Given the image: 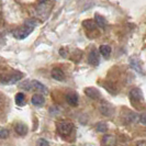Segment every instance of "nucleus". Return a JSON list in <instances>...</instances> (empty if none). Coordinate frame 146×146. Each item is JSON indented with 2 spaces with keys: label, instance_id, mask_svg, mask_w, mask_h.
I'll list each match as a JSON object with an SVG mask.
<instances>
[{
  "label": "nucleus",
  "instance_id": "obj_1",
  "mask_svg": "<svg viewBox=\"0 0 146 146\" xmlns=\"http://www.w3.org/2000/svg\"><path fill=\"white\" fill-rule=\"evenodd\" d=\"M37 22L34 20H29L25 22L24 25H22L20 28H18L17 30L13 31V36L17 40H23L25 37H28L33 32L34 28L36 27Z\"/></svg>",
  "mask_w": 146,
  "mask_h": 146
},
{
  "label": "nucleus",
  "instance_id": "obj_2",
  "mask_svg": "<svg viewBox=\"0 0 146 146\" xmlns=\"http://www.w3.org/2000/svg\"><path fill=\"white\" fill-rule=\"evenodd\" d=\"M74 124L69 121H59L56 123V130L62 137L69 136L74 131Z\"/></svg>",
  "mask_w": 146,
  "mask_h": 146
},
{
  "label": "nucleus",
  "instance_id": "obj_3",
  "mask_svg": "<svg viewBox=\"0 0 146 146\" xmlns=\"http://www.w3.org/2000/svg\"><path fill=\"white\" fill-rule=\"evenodd\" d=\"M23 74L21 72H12L7 76H3L1 78V84L2 85H13L17 84L18 81H20L23 78Z\"/></svg>",
  "mask_w": 146,
  "mask_h": 146
},
{
  "label": "nucleus",
  "instance_id": "obj_4",
  "mask_svg": "<svg viewBox=\"0 0 146 146\" xmlns=\"http://www.w3.org/2000/svg\"><path fill=\"white\" fill-rule=\"evenodd\" d=\"M36 12L41 18L46 19L47 15H50V12H51V2H48V1H41L37 5Z\"/></svg>",
  "mask_w": 146,
  "mask_h": 146
},
{
  "label": "nucleus",
  "instance_id": "obj_5",
  "mask_svg": "<svg viewBox=\"0 0 146 146\" xmlns=\"http://www.w3.org/2000/svg\"><path fill=\"white\" fill-rule=\"evenodd\" d=\"M99 110H100V112L102 113L103 115H106V117H111L114 113L113 106L110 102H108V101H106V100L101 101L100 106H99Z\"/></svg>",
  "mask_w": 146,
  "mask_h": 146
},
{
  "label": "nucleus",
  "instance_id": "obj_6",
  "mask_svg": "<svg viewBox=\"0 0 146 146\" xmlns=\"http://www.w3.org/2000/svg\"><path fill=\"white\" fill-rule=\"evenodd\" d=\"M129 97H130V100L131 102H141L144 100V97H143V92L142 90L139 89V88H134L132 89L129 94Z\"/></svg>",
  "mask_w": 146,
  "mask_h": 146
},
{
  "label": "nucleus",
  "instance_id": "obj_7",
  "mask_svg": "<svg viewBox=\"0 0 146 146\" xmlns=\"http://www.w3.org/2000/svg\"><path fill=\"white\" fill-rule=\"evenodd\" d=\"M84 92H85V95L87 96L88 98H90L92 100H99V99H101V92L95 87L85 88Z\"/></svg>",
  "mask_w": 146,
  "mask_h": 146
},
{
  "label": "nucleus",
  "instance_id": "obj_8",
  "mask_svg": "<svg viewBox=\"0 0 146 146\" xmlns=\"http://www.w3.org/2000/svg\"><path fill=\"white\" fill-rule=\"evenodd\" d=\"M100 52L97 51L96 48H94L92 51L89 53L88 55V63L91 66H98L100 63Z\"/></svg>",
  "mask_w": 146,
  "mask_h": 146
},
{
  "label": "nucleus",
  "instance_id": "obj_9",
  "mask_svg": "<svg viewBox=\"0 0 146 146\" xmlns=\"http://www.w3.org/2000/svg\"><path fill=\"white\" fill-rule=\"evenodd\" d=\"M78 101H79V96L77 92H68L66 95V102L68 103L70 107H77L78 106Z\"/></svg>",
  "mask_w": 146,
  "mask_h": 146
},
{
  "label": "nucleus",
  "instance_id": "obj_10",
  "mask_svg": "<svg viewBox=\"0 0 146 146\" xmlns=\"http://www.w3.org/2000/svg\"><path fill=\"white\" fill-rule=\"evenodd\" d=\"M51 76L53 79L57 81H65L66 80V75L65 73L60 69V68H53L51 70Z\"/></svg>",
  "mask_w": 146,
  "mask_h": 146
},
{
  "label": "nucleus",
  "instance_id": "obj_11",
  "mask_svg": "<svg viewBox=\"0 0 146 146\" xmlns=\"http://www.w3.org/2000/svg\"><path fill=\"white\" fill-rule=\"evenodd\" d=\"M101 145L102 146H115L117 145V139L115 136L111 134H106L101 139Z\"/></svg>",
  "mask_w": 146,
  "mask_h": 146
},
{
  "label": "nucleus",
  "instance_id": "obj_12",
  "mask_svg": "<svg viewBox=\"0 0 146 146\" xmlns=\"http://www.w3.org/2000/svg\"><path fill=\"white\" fill-rule=\"evenodd\" d=\"M32 87L33 89H35L36 91L38 92H41V94H43V95H48V89L47 87L43 85L42 82H40L38 80H32Z\"/></svg>",
  "mask_w": 146,
  "mask_h": 146
},
{
  "label": "nucleus",
  "instance_id": "obj_13",
  "mask_svg": "<svg viewBox=\"0 0 146 146\" xmlns=\"http://www.w3.org/2000/svg\"><path fill=\"white\" fill-rule=\"evenodd\" d=\"M15 131L18 135H20V136H25V135L28 134L29 129H28V126L24 124V123L18 122V123L15 124Z\"/></svg>",
  "mask_w": 146,
  "mask_h": 146
},
{
  "label": "nucleus",
  "instance_id": "obj_14",
  "mask_svg": "<svg viewBox=\"0 0 146 146\" xmlns=\"http://www.w3.org/2000/svg\"><path fill=\"white\" fill-rule=\"evenodd\" d=\"M31 102H32V104L34 107L41 108V107H43L44 103H45V98L42 95H34L32 96V98H31Z\"/></svg>",
  "mask_w": 146,
  "mask_h": 146
},
{
  "label": "nucleus",
  "instance_id": "obj_15",
  "mask_svg": "<svg viewBox=\"0 0 146 146\" xmlns=\"http://www.w3.org/2000/svg\"><path fill=\"white\" fill-rule=\"evenodd\" d=\"M130 66L139 74H144L143 68H142V65H141V63H139V59L137 58V57H131V58H130Z\"/></svg>",
  "mask_w": 146,
  "mask_h": 146
},
{
  "label": "nucleus",
  "instance_id": "obj_16",
  "mask_svg": "<svg viewBox=\"0 0 146 146\" xmlns=\"http://www.w3.org/2000/svg\"><path fill=\"white\" fill-rule=\"evenodd\" d=\"M125 121L127 123H136V122H139V115L136 114L135 112H129L125 117Z\"/></svg>",
  "mask_w": 146,
  "mask_h": 146
},
{
  "label": "nucleus",
  "instance_id": "obj_17",
  "mask_svg": "<svg viewBox=\"0 0 146 146\" xmlns=\"http://www.w3.org/2000/svg\"><path fill=\"white\" fill-rule=\"evenodd\" d=\"M99 52H100V54L102 55L104 58H109L112 50H111V47H110L109 45H101L99 47Z\"/></svg>",
  "mask_w": 146,
  "mask_h": 146
},
{
  "label": "nucleus",
  "instance_id": "obj_18",
  "mask_svg": "<svg viewBox=\"0 0 146 146\" xmlns=\"http://www.w3.org/2000/svg\"><path fill=\"white\" fill-rule=\"evenodd\" d=\"M82 25L87 31H95L97 29V23H96V21H92V20H85L82 22Z\"/></svg>",
  "mask_w": 146,
  "mask_h": 146
},
{
  "label": "nucleus",
  "instance_id": "obj_19",
  "mask_svg": "<svg viewBox=\"0 0 146 146\" xmlns=\"http://www.w3.org/2000/svg\"><path fill=\"white\" fill-rule=\"evenodd\" d=\"M95 21H96V23H97V25L100 27V28H106V25H107V21H106V19H104L101 15L96 13Z\"/></svg>",
  "mask_w": 146,
  "mask_h": 146
},
{
  "label": "nucleus",
  "instance_id": "obj_20",
  "mask_svg": "<svg viewBox=\"0 0 146 146\" xmlns=\"http://www.w3.org/2000/svg\"><path fill=\"white\" fill-rule=\"evenodd\" d=\"M15 103L18 104V106H20V107H23L24 104H25V96L24 94H22V92H18L17 95H15Z\"/></svg>",
  "mask_w": 146,
  "mask_h": 146
},
{
  "label": "nucleus",
  "instance_id": "obj_21",
  "mask_svg": "<svg viewBox=\"0 0 146 146\" xmlns=\"http://www.w3.org/2000/svg\"><path fill=\"white\" fill-rule=\"evenodd\" d=\"M96 130L100 133H106L107 130H108V124L106 122H99L96 125Z\"/></svg>",
  "mask_w": 146,
  "mask_h": 146
},
{
  "label": "nucleus",
  "instance_id": "obj_22",
  "mask_svg": "<svg viewBox=\"0 0 146 146\" xmlns=\"http://www.w3.org/2000/svg\"><path fill=\"white\" fill-rule=\"evenodd\" d=\"M20 88L21 89H23V90H27V91H29V90H31V89H33V87H32V81H23V82H21L20 84Z\"/></svg>",
  "mask_w": 146,
  "mask_h": 146
},
{
  "label": "nucleus",
  "instance_id": "obj_23",
  "mask_svg": "<svg viewBox=\"0 0 146 146\" xmlns=\"http://www.w3.org/2000/svg\"><path fill=\"white\" fill-rule=\"evenodd\" d=\"M48 111H50V114L51 115H57V114L60 113V109L57 108V107H51Z\"/></svg>",
  "mask_w": 146,
  "mask_h": 146
},
{
  "label": "nucleus",
  "instance_id": "obj_24",
  "mask_svg": "<svg viewBox=\"0 0 146 146\" xmlns=\"http://www.w3.org/2000/svg\"><path fill=\"white\" fill-rule=\"evenodd\" d=\"M0 137L2 139L9 137V131H8L7 129H1L0 130Z\"/></svg>",
  "mask_w": 146,
  "mask_h": 146
},
{
  "label": "nucleus",
  "instance_id": "obj_25",
  "mask_svg": "<svg viewBox=\"0 0 146 146\" xmlns=\"http://www.w3.org/2000/svg\"><path fill=\"white\" fill-rule=\"evenodd\" d=\"M36 146H50V143L45 139H37Z\"/></svg>",
  "mask_w": 146,
  "mask_h": 146
},
{
  "label": "nucleus",
  "instance_id": "obj_26",
  "mask_svg": "<svg viewBox=\"0 0 146 146\" xmlns=\"http://www.w3.org/2000/svg\"><path fill=\"white\" fill-rule=\"evenodd\" d=\"M139 123L146 126V112H143L139 114Z\"/></svg>",
  "mask_w": 146,
  "mask_h": 146
},
{
  "label": "nucleus",
  "instance_id": "obj_27",
  "mask_svg": "<svg viewBox=\"0 0 146 146\" xmlns=\"http://www.w3.org/2000/svg\"><path fill=\"white\" fill-rule=\"evenodd\" d=\"M135 146H146V142L145 141H139L136 143V145Z\"/></svg>",
  "mask_w": 146,
  "mask_h": 146
}]
</instances>
